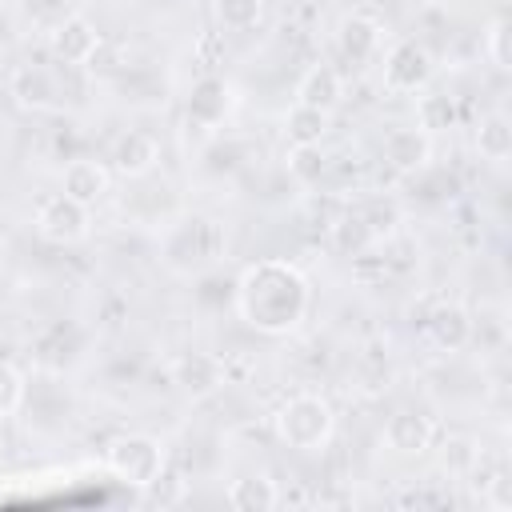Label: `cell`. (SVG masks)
<instances>
[{
	"mask_svg": "<svg viewBox=\"0 0 512 512\" xmlns=\"http://www.w3.org/2000/svg\"><path fill=\"white\" fill-rule=\"evenodd\" d=\"M32 224H36V232L48 244H60V248L64 244H80L92 232V208L80 204V200H72V196H64V192H52V196H44L36 204Z\"/></svg>",
	"mask_w": 512,
	"mask_h": 512,
	"instance_id": "cell-7",
	"label": "cell"
},
{
	"mask_svg": "<svg viewBox=\"0 0 512 512\" xmlns=\"http://www.w3.org/2000/svg\"><path fill=\"white\" fill-rule=\"evenodd\" d=\"M508 16H492L488 20V28H484V56L504 72V68H512V56H508Z\"/></svg>",
	"mask_w": 512,
	"mask_h": 512,
	"instance_id": "cell-33",
	"label": "cell"
},
{
	"mask_svg": "<svg viewBox=\"0 0 512 512\" xmlns=\"http://www.w3.org/2000/svg\"><path fill=\"white\" fill-rule=\"evenodd\" d=\"M24 376H20V368L16 364H8V360H0V420H8V416H16L20 412V400H24Z\"/></svg>",
	"mask_w": 512,
	"mask_h": 512,
	"instance_id": "cell-32",
	"label": "cell"
},
{
	"mask_svg": "<svg viewBox=\"0 0 512 512\" xmlns=\"http://www.w3.org/2000/svg\"><path fill=\"white\" fill-rule=\"evenodd\" d=\"M352 212L368 224V232H372L376 240L392 236L396 224H400V208H396V200H384V196H368V200H360Z\"/></svg>",
	"mask_w": 512,
	"mask_h": 512,
	"instance_id": "cell-28",
	"label": "cell"
},
{
	"mask_svg": "<svg viewBox=\"0 0 512 512\" xmlns=\"http://www.w3.org/2000/svg\"><path fill=\"white\" fill-rule=\"evenodd\" d=\"M432 72H436V60L420 40H396L384 52V64H380L384 92H392V96H408V92L428 88Z\"/></svg>",
	"mask_w": 512,
	"mask_h": 512,
	"instance_id": "cell-8",
	"label": "cell"
},
{
	"mask_svg": "<svg viewBox=\"0 0 512 512\" xmlns=\"http://www.w3.org/2000/svg\"><path fill=\"white\" fill-rule=\"evenodd\" d=\"M380 440L396 452V456H424L436 440V420L424 412V408H396L384 428H380Z\"/></svg>",
	"mask_w": 512,
	"mask_h": 512,
	"instance_id": "cell-12",
	"label": "cell"
},
{
	"mask_svg": "<svg viewBox=\"0 0 512 512\" xmlns=\"http://www.w3.org/2000/svg\"><path fill=\"white\" fill-rule=\"evenodd\" d=\"M480 444L472 440V436H448L444 444H440V468L452 476V480H468L472 476V468H476V460H480Z\"/></svg>",
	"mask_w": 512,
	"mask_h": 512,
	"instance_id": "cell-26",
	"label": "cell"
},
{
	"mask_svg": "<svg viewBox=\"0 0 512 512\" xmlns=\"http://www.w3.org/2000/svg\"><path fill=\"white\" fill-rule=\"evenodd\" d=\"M420 332H424V340H428L436 352L456 356V352H464L468 340H472V312H468L464 304H456V300H432V304L420 312Z\"/></svg>",
	"mask_w": 512,
	"mask_h": 512,
	"instance_id": "cell-9",
	"label": "cell"
},
{
	"mask_svg": "<svg viewBox=\"0 0 512 512\" xmlns=\"http://www.w3.org/2000/svg\"><path fill=\"white\" fill-rule=\"evenodd\" d=\"M328 124H332V112H320V108H308V104H292L284 112V140L288 144H324Z\"/></svg>",
	"mask_w": 512,
	"mask_h": 512,
	"instance_id": "cell-22",
	"label": "cell"
},
{
	"mask_svg": "<svg viewBox=\"0 0 512 512\" xmlns=\"http://www.w3.org/2000/svg\"><path fill=\"white\" fill-rule=\"evenodd\" d=\"M328 168H332V160H328L324 144H288V176L296 184L312 188L328 176Z\"/></svg>",
	"mask_w": 512,
	"mask_h": 512,
	"instance_id": "cell-25",
	"label": "cell"
},
{
	"mask_svg": "<svg viewBox=\"0 0 512 512\" xmlns=\"http://www.w3.org/2000/svg\"><path fill=\"white\" fill-rule=\"evenodd\" d=\"M24 12L32 24H40L44 32L52 24H60L64 16H72V0H24Z\"/></svg>",
	"mask_w": 512,
	"mask_h": 512,
	"instance_id": "cell-34",
	"label": "cell"
},
{
	"mask_svg": "<svg viewBox=\"0 0 512 512\" xmlns=\"http://www.w3.org/2000/svg\"><path fill=\"white\" fill-rule=\"evenodd\" d=\"M228 256V228L212 212H176L156 232V260L168 276L200 280Z\"/></svg>",
	"mask_w": 512,
	"mask_h": 512,
	"instance_id": "cell-2",
	"label": "cell"
},
{
	"mask_svg": "<svg viewBox=\"0 0 512 512\" xmlns=\"http://www.w3.org/2000/svg\"><path fill=\"white\" fill-rule=\"evenodd\" d=\"M44 36H48L52 60H56V64H68V68H84V64L96 56L100 40H104V36L96 32V24H92L88 16H80V12L64 16V20L52 24Z\"/></svg>",
	"mask_w": 512,
	"mask_h": 512,
	"instance_id": "cell-11",
	"label": "cell"
},
{
	"mask_svg": "<svg viewBox=\"0 0 512 512\" xmlns=\"http://www.w3.org/2000/svg\"><path fill=\"white\" fill-rule=\"evenodd\" d=\"M212 12L224 32H248L260 24L264 0H212Z\"/></svg>",
	"mask_w": 512,
	"mask_h": 512,
	"instance_id": "cell-27",
	"label": "cell"
},
{
	"mask_svg": "<svg viewBox=\"0 0 512 512\" xmlns=\"http://www.w3.org/2000/svg\"><path fill=\"white\" fill-rule=\"evenodd\" d=\"M168 380L176 384V392L192 404L216 396L224 384H228V368L216 352H204V348H180L172 360H168Z\"/></svg>",
	"mask_w": 512,
	"mask_h": 512,
	"instance_id": "cell-5",
	"label": "cell"
},
{
	"mask_svg": "<svg viewBox=\"0 0 512 512\" xmlns=\"http://www.w3.org/2000/svg\"><path fill=\"white\" fill-rule=\"evenodd\" d=\"M384 20H376L372 12H348L336 24V48L348 64H372L384 48Z\"/></svg>",
	"mask_w": 512,
	"mask_h": 512,
	"instance_id": "cell-13",
	"label": "cell"
},
{
	"mask_svg": "<svg viewBox=\"0 0 512 512\" xmlns=\"http://www.w3.org/2000/svg\"><path fill=\"white\" fill-rule=\"evenodd\" d=\"M272 424H276L280 444H288L292 452H320V448H328V440L336 432V412L324 396L296 392L276 408Z\"/></svg>",
	"mask_w": 512,
	"mask_h": 512,
	"instance_id": "cell-3",
	"label": "cell"
},
{
	"mask_svg": "<svg viewBox=\"0 0 512 512\" xmlns=\"http://www.w3.org/2000/svg\"><path fill=\"white\" fill-rule=\"evenodd\" d=\"M340 100H344V76L332 64H312L296 84V104L332 112V108H340Z\"/></svg>",
	"mask_w": 512,
	"mask_h": 512,
	"instance_id": "cell-19",
	"label": "cell"
},
{
	"mask_svg": "<svg viewBox=\"0 0 512 512\" xmlns=\"http://www.w3.org/2000/svg\"><path fill=\"white\" fill-rule=\"evenodd\" d=\"M328 244L340 252V256H364L368 248H376V236L368 232V224L356 216V212H344L328 224Z\"/></svg>",
	"mask_w": 512,
	"mask_h": 512,
	"instance_id": "cell-24",
	"label": "cell"
},
{
	"mask_svg": "<svg viewBox=\"0 0 512 512\" xmlns=\"http://www.w3.org/2000/svg\"><path fill=\"white\" fill-rule=\"evenodd\" d=\"M224 500L240 512H268L280 504V488L272 476H240L224 488Z\"/></svg>",
	"mask_w": 512,
	"mask_h": 512,
	"instance_id": "cell-21",
	"label": "cell"
},
{
	"mask_svg": "<svg viewBox=\"0 0 512 512\" xmlns=\"http://www.w3.org/2000/svg\"><path fill=\"white\" fill-rule=\"evenodd\" d=\"M456 96H448V92H424L420 88V96H416V128L420 132H428V136H436V132H452L456 128Z\"/></svg>",
	"mask_w": 512,
	"mask_h": 512,
	"instance_id": "cell-23",
	"label": "cell"
},
{
	"mask_svg": "<svg viewBox=\"0 0 512 512\" xmlns=\"http://www.w3.org/2000/svg\"><path fill=\"white\" fill-rule=\"evenodd\" d=\"M84 344H88V332L76 320H52L28 340V356L44 376H64L72 364H80Z\"/></svg>",
	"mask_w": 512,
	"mask_h": 512,
	"instance_id": "cell-6",
	"label": "cell"
},
{
	"mask_svg": "<svg viewBox=\"0 0 512 512\" xmlns=\"http://www.w3.org/2000/svg\"><path fill=\"white\" fill-rule=\"evenodd\" d=\"M116 96L128 104V108H164L168 104V76L152 64H124L116 76H108Z\"/></svg>",
	"mask_w": 512,
	"mask_h": 512,
	"instance_id": "cell-16",
	"label": "cell"
},
{
	"mask_svg": "<svg viewBox=\"0 0 512 512\" xmlns=\"http://www.w3.org/2000/svg\"><path fill=\"white\" fill-rule=\"evenodd\" d=\"M184 492H188V480L168 464V468L144 488V500H148V504H160V508H172V504L184 500Z\"/></svg>",
	"mask_w": 512,
	"mask_h": 512,
	"instance_id": "cell-31",
	"label": "cell"
},
{
	"mask_svg": "<svg viewBox=\"0 0 512 512\" xmlns=\"http://www.w3.org/2000/svg\"><path fill=\"white\" fill-rule=\"evenodd\" d=\"M8 96L28 112H60L64 108V84L44 64H16L8 72Z\"/></svg>",
	"mask_w": 512,
	"mask_h": 512,
	"instance_id": "cell-10",
	"label": "cell"
},
{
	"mask_svg": "<svg viewBox=\"0 0 512 512\" xmlns=\"http://www.w3.org/2000/svg\"><path fill=\"white\" fill-rule=\"evenodd\" d=\"M228 112H232V88H228L220 76H212V72H204V76L188 88V96H184V116H188V124H196V128H204V132H216V128L228 120Z\"/></svg>",
	"mask_w": 512,
	"mask_h": 512,
	"instance_id": "cell-15",
	"label": "cell"
},
{
	"mask_svg": "<svg viewBox=\"0 0 512 512\" xmlns=\"http://www.w3.org/2000/svg\"><path fill=\"white\" fill-rule=\"evenodd\" d=\"M468 344H476L480 352H504V344H508L504 312L496 308V312H480V316H472V340H468Z\"/></svg>",
	"mask_w": 512,
	"mask_h": 512,
	"instance_id": "cell-30",
	"label": "cell"
},
{
	"mask_svg": "<svg viewBox=\"0 0 512 512\" xmlns=\"http://www.w3.org/2000/svg\"><path fill=\"white\" fill-rule=\"evenodd\" d=\"M12 44V16H8V8H0V48H8Z\"/></svg>",
	"mask_w": 512,
	"mask_h": 512,
	"instance_id": "cell-35",
	"label": "cell"
},
{
	"mask_svg": "<svg viewBox=\"0 0 512 512\" xmlns=\"http://www.w3.org/2000/svg\"><path fill=\"white\" fill-rule=\"evenodd\" d=\"M0 172H4V164H0Z\"/></svg>",
	"mask_w": 512,
	"mask_h": 512,
	"instance_id": "cell-36",
	"label": "cell"
},
{
	"mask_svg": "<svg viewBox=\"0 0 512 512\" xmlns=\"http://www.w3.org/2000/svg\"><path fill=\"white\" fill-rule=\"evenodd\" d=\"M232 304H236V316L252 332L288 336V332H296L304 324V316L312 308V284L292 260L268 256V260L248 264L236 276Z\"/></svg>",
	"mask_w": 512,
	"mask_h": 512,
	"instance_id": "cell-1",
	"label": "cell"
},
{
	"mask_svg": "<svg viewBox=\"0 0 512 512\" xmlns=\"http://www.w3.org/2000/svg\"><path fill=\"white\" fill-rule=\"evenodd\" d=\"M104 464H108V472H112L120 484L144 492V488L168 468V448H164V440H156V436H148V432H124V436H116V440L108 444Z\"/></svg>",
	"mask_w": 512,
	"mask_h": 512,
	"instance_id": "cell-4",
	"label": "cell"
},
{
	"mask_svg": "<svg viewBox=\"0 0 512 512\" xmlns=\"http://www.w3.org/2000/svg\"><path fill=\"white\" fill-rule=\"evenodd\" d=\"M380 152L388 160V168L404 172V176H416L428 168L432 160V136L420 132L416 124H400V128H388L384 140H380Z\"/></svg>",
	"mask_w": 512,
	"mask_h": 512,
	"instance_id": "cell-17",
	"label": "cell"
},
{
	"mask_svg": "<svg viewBox=\"0 0 512 512\" xmlns=\"http://www.w3.org/2000/svg\"><path fill=\"white\" fill-rule=\"evenodd\" d=\"M108 184H112L108 164H100L92 156H72L60 168V192L72 196V200H80V204H88V208L108 196Z\"/></svg>",
	"mask_w": 512,
	"mask_h": 512,
	"instance_id": "cell-18",
	"label": "cell"
},
{
	"mask_svg": "<svg viewBox=\"0 0 512 512\" xmlns=\"http://www.w3.org/2000/svg\"><path fill=\"white\" fill-rule=\"evenodd\" d=\"M356 380H360L364 388H372V392L388 388V380H392L388 348H380V344H368V348L360 352V360H356Z\"/></svg>",
	"mask_w": 512,
	"mask_h": 512,
	"instance_id": "cell-29",
	"label": "cell"
},
{
	"mask_svg": "<svg viewBox=\"0 0 512 512\" xmlns=\"http://www.w3.org/2000/svg\"><path fill=\"white\" fill-rule=\"evenodd\" d=\"M472 144L480 152V160L488 164H504L512 156V120L504 112H488L476 120V132H472Z\"/></svg>",
	"mask_w": 512,
	"mask_h": 512,
	"instance_id": "cell-20",
	"label": "cell"
},
{
	"mask_svg": "<svg viewBox=\"0 0 512 512\" xmlns=\"http://www.w3.org/2000/svg\"><path fill=\"white\" fill-rule=\"evenodd\" d=\"M160 164V144L152 132H140V128H128L120 132L112 144H108V172L124 176V180H136V176H152Z\"/></svg>",
	"mask_w": 512,
	"mask_h": 512,
	"instance_id": "cell-14",
	"label": "cell"
}]
</instances>
